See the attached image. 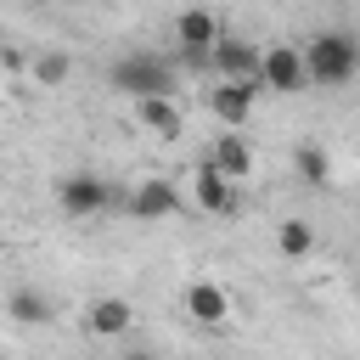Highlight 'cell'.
Returning <instances> with one entry per match:
<instances>
[{
    "label": "cell",
    "mask_w": 360,
    "mask_h": 360,
    "mask_svg": "<svg viewBox=\"0 0 360 360\" xmlns=\"http://www.w3.org/2000/svg\"><path fill=\"white\" fill-rule=\"evenodd\" d=\"M259 45L253 39H242V34H219V45H214V73L219 79H259Z\"/></svg>",
    "instance_id": "ba28073f"
},
{
    "label": "cell",
    "mask_w": 360,
    "mask_h": 360,
    "mask_svg": "<svg viewBox=\"0 0 360 360\" xmlns=\"http://www.w3.org/2000/svg\"><path fill=\"white\" fill-rule=\"evenodd\" d=\"M169 214H180V191H174L169 180H141V186L129 191V219L158 225V219H169Z\"/></svg>",
    "instance_id": "9c48e42d"
},
{
    "label": "cell",
    "mask_w": 360,
    "mask_h": 360,
    "mask_svg": "<svg viewBox=\"0 0 360 360\" xmlns=\"http://www.w3.org/2000/svg\"><path fill=\"white\" fill-rule=\"evenodd\" d=\"M304 68H309V84L338 90V84H349L360 73V39L349 28H326V34H315L304 45Z\"/></svg>",
    "instance_id": "6da1fadb"
},
{
    "label": "cell",
    "mask_w": 360,
    "mask_h": 360,
    "mask_svg": "<svg viewBox=\"0 0 360 360\" xmlns=\"http://www.w3.org/2000/svg\"><path fill=\"white\" fill-rule=\"evenodd\" d=\"M107 84L124 90L129 101H141V96H174V90H180L174 62H169V56H152V51H124V56L107 68Z\"/></svg>",
    "instance_id": "7a4b0ae2"
},
{
    "label": "cell",
    "mask_w": 360,
    "mask_h": 360,
    "mask_svg": "<svg viewBox=\"0 0 360 360\" xmlns=\"http://www.w3.org/2000/svg\"><path fill=\"white\" fill-rule=\"evenodd\" d=\"M259 84H264L270 96H298V90H309L304 51H298V45H270V51L259 56Z\"/></svg>",
    "instance_id": "277c9868"
},
{
    "label": "cell",
    "mask_w": 360,
    "mask_h": 360,
    "mask_svg": "<svg viewBox=\"0 0 360 360\" xmlns=\"http://www.w3.org/2000/svg\"><path fill=\"white\" fill-rule=\"evenodd\" d=\"M191 197H197V208L214 214V219H231V214H236V180L219 174L214 163H202V169L191 174Z\"/></svg>",
    "instance_id": "52a82bcc"
},
{
    "label": "cell",
    "mask_w": 360,
    "mask_h": 360,
    "mask_svg": "<svg viewBox=\"0 0 360 360\" xmlns=\"http://www.w3.org/2000/svg\"><path fill=\"white\" fill-rule=\"evenodd\" d=\"M276 248H281V259H309V253H315V225L298 219V214L281 219V225H276Z\"/></svg>",
    "instance_id": "9a60e30c"
},
{
    "label": "cell",
    "mask_w": 360,
    "mask_h": 360,
    "mask_svg": "<svg viewBox=\"0 0 360 360\" xmlns=\"http://www.w3.org/2000/svg\"><path fill=\"white\" fill-rule=\"evenodd\" d=\"M124 360H158V354H146V349H135V354H124Z\"/></svg>",
    "instance_id": "ac0fdd59"
},
{
    "label": "cell",
    "mask_w": 360,
    "mask_h": 360,
    "mask_svg": "<svg viewBox=\"0 0 360 360\" xmlns=\"http://www.w3.org/2000/svg\"><path fill=\"white\" fill-rule=\"evenodd\" d=\"M56 208L68 219H101L112 208V186L101 174H90V169H73V174L56 180Z\"/></svg>",
    "instance_id": "3957f363"
},
{
    "label": "cell",
    "mask_w": 360,
    "mask_h": 360,
    "mask_svg": "<svg viewBox=\"0 0 360 360\" xmlns=\"http://www.w3.org/2000/svg\"><path fill=\"white\" fill-rule=\"evenodd\" d=\"M292 169H298V180H304V186H332V158H326L315 141L292 146Z\"/></svg>",
    "instance_id": "2e32d148"
},
{
    "label": "cell",
    "mask_w": 360,
    "mask_h": 360,
    "mask_svg": "<svg viewBox=\"0 0 360 360\" xmlns=\"http://www.w3.org/2000/svg\"><path fill=\"white\" fill-rule=\"evenodd\" d=\"M259 96H264V84H259V79H219V84L208 90V112H214L225 129H242V124L253 118Z\"/></svg>",
    "instance_id": "8992f818"
},
{
    "label": "cell",
    "mask_w": 360,
    "mask_h": 360,
    "mask_svg": "<svg viewBox=\"0 0 360 360\" xmlns=\"http://www.w3.org/2000/svg\"><path fill=\"white\" fill-rule=\"evenodd\" d=\"M135 118L146 124V129H158V135H180V107H174V96H141L135 101Z\"/></svg>",
    "instance_id": "5bb4252c"
},
{
    "label": "cell",
    "mask_w": 360,
    "mask_h": 360,
    "mask_svg": "<svg viewBox=\"0 0 360 360\" xmlns=\"http://www.w3.org/2000/svg\"><path fill=\"white\" fill-rule=\"evenodd\" d=\"M129 326H135V304L129 298H118V292L90 298V309H84V332L90 338H124Z\"/></svg>",
    "instance_id": "30bf717a"
},
{
    "label": "cell",
    "mask_w": 360,
    "mask_h": 360,
    "mask_svg": "<svg viewBox=\"0 0 360 360\" xmlns=\"http://www.w3.org/2000/svg\"><path fill=\"white\" fill-rule=\"evenodd\" d=\"M6 315H11L17 326H45V321L56 315V304H51L39 287H11V292H6Z\"/></svg>",
    "instance_id": "4fadbf2b"
},
{
    "label": "cell",
    "mask_w": 360,
    "mask_h": 360,
    "mask_svg": "<svg viewBox=\"0 0 360 360\" xmlns=\"http://www.w3.org/2000/svg\"><path fill=\"white\" fill-rule=\"evenodd\" d=\"M186 315H191L197 326H225V315H231V292H225L219 281L197 276V281L186 287Z\"/></svg>",
    "instance_id": "8fae6325"
},
{
    "label": "cell",
    "mask_w": 360,
    "mask_h": 360,
    "mask_svg": "<svg viewBox=\"0 0 360 360\" xmlns=\"http://www.w3.org/2000/svg\"><path fill=\"white\" fill-rule=\"evenodd\" d=\"M208 163H214L219 174H231V180H248V174H253V146H248V141H242L236 129H225V135L214 141Z\"/></svg>",
    "instance_id": "7c38bea8"
},
{
    "label": "cell",
    "mask_w": 360,
    "mask_h": 360,
    "mask_svg": "<svg viewBox=\"0 0 360 360\" xmlns=\"http://www.w3.org/2000/svg\"><path fill=\"white\" fill-rule=\"evenodd\" d=\"M68 68H73V62H68L62 51H45V56H34V79H39V84H62V79H68Z\"/></svg>",
    "instance_id": "e0dca14e"
},
{
    "label": "cell",
    "mask_w": 360,
    "mask_h": 360,
    "mask_svg": "<svg viewBox=\"0 0 360 360\" xmlns=\"http://www.w3.org/2000/svg\"><path fill=\"white\" fill-rule=\"evenodd\" d=\"M219 34H225V22H219L208 6H186V11L174 17V45H180V56H191V62H208L214 45H219Z\"/></svg>",
    "instance_id": "5b68a950"
}]
</instances>
